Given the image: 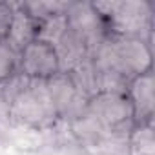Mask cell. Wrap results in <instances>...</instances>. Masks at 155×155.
Segmentation results:
<instances>
[{
    "mask_svg": "<svg viewBox=\"0 0 155 155\" xmlns=\"http://www.w3.org/2000/svg\"><path fill=\"white\" fill-rule=\"evenodd\" d=\"M13 90L0 86L9 117L29 128L51 126L58 117L46 90V81H29L20 73L13 77Z\"/></svg>",
    "mask_w": 155,
    "mask_h": 155,
    "instance_id": "obj_1",
    "label": "cell"
},
{
    "mask_svg": "<svg viewBox=\"0 0 155 155\" xmlns=\"http://www.w3.org/2000/svg\"><path fill=\"white\" fill-rule=\"evenodd\" d=\"M106 24L110 37L142 38L151 42L153 8L144 0H108L91 2Z\"/></svg>",
    "mask_w": 155,
    "mask_h": 155,
    "instance_id": "obj_2",
    "label": "cell"
},
{
    "mask_svg": "<svg viewBox=\"0 0 155 155\" xmlns=\"http://www.w3.org/2000/svg\"><path fill=\"white\" fill-rule=\"evenodd\" d=\"M86 113L97 126L111 137H126L133 128V110L126 93L99 91L88 99Z\"/></svg>",
    "mask_w": 155,
    "mask_h": 155,
    "instance_id": "obj_3",
    "label": "cell"
},
{
    "mask_svg": "<svg viewBox=\"0 0 155 155\" xmlns=\"http://www.w3.org/2000/svg\"><path fill=\"white\" fill-rule=\"evenodd\" d=\"M48 95L53 102V108L57 111L58 119H69L75 120L86 113L88 99L73 82L69 73H57L55 77L46 81Z\"/></svg>",
    "mask_w": 155,
    "mask_h": 155,
    "instance_id": "obj_4",
    "label": "cell"
},
{
    "mask_svg": "<svg viewBox=\"0 0 155 155\" xmlns=\"http://www.w3.org/2000/svg\"><path fill=\"white\" fill-rule=\"evenodd\" d=\"M66 18L68 28L86 42L90 51H93L108 37L106 24L91 2H68Z\"/></svg>",
    "mask_w": 155,
    "mask_h": 155,
    "instance_id": "obj_5",
    "label": "cell"
},
{
    "mask_svg": "<svg viewBox=\"0 0 155 155\" xmlns=\"http://www.w3.org/2000/svg\"><path fill=\"white\" fill-rule=\"evenodd\" d=\"M18 73L29 81H48L60 73L55 48L40 40L31 42L18 53Z\"/></svg>",
    "mask_w": 155,
    "mask_h": 155,
    "instance_id": "obj_6",
    "label": "cell"
},
{
    "mask_svg": "<svg viewBox=\"0 0 155 155\" xmlns=\"http://www.w3.org/2000/svg\"><path fill=\"white\" fill-rule=\"evenodd\" d=\"M126 97L133 110L135 124L153 122V108H155V77L153 69L140 73L130 79L126 88Z\"/></svg>",
    "mask_w": 155,
    "mask_h": 155,
    "instance_id": "obj_7",
    "label": "cell"
},
{
    "mask_svg": "<svg viewBox=\"0 0 155 155\" xmlns=\"http://www.w3.org/2000/svg\"><path fill=\"white\" fill-rule=\"evenodd\" d=\"M37 33H38V22L31 17V13L24 8V4H15L6 42L17 53H20L24 48H28L31 42L37 40Z\"/></svg>",
    "mask_w": 155,
    "mask_h": 155,
    "instance_id": "obj_8",
    "label": "cell"
},
{
    "mask_svg": "<svg viewBox=\"0 0 155 155\" xmlns=\"http://www.w3.org/2000/svg\"><path fill=\"white\" fill-rule=\"evenodd\" d=\"M58 57V66H60V73H69L73 71L77 66H81L86 58H90L91 51L86 46V42L77 37L69 28L66 29V33L60 37V40L53 46Z\"/></svg>",
    "mask_w": 155,
    "mask_h": 155,
    "instance_id": "obj_9",
    "label": "cell"
},
{
    "mask_svg": "<svg viewBox=\"0 0 155 155\" xmlns=\"http://www.w3.org/2000/svg\"><path fill=\"white\" fill-rule=\"evenodd\" d=\"M126 151L128 155H155L153 122L133 124L126 135Z\"/></svg>",
    "mask_w": 155,
    "mask_h": 155,
    "instance_id": "obj_10",
    "label": "cell"
},
{
    "mask_svg": "<svg viewBox=\"0 0 155 155\" xmlns=\"http://www.w3.org/2000/svg\"><path fill=\"white\" fill-rule=\"evenodd\" d=\"M68 29V18L66 13H58L53 17H48L44 20L38 22V33H37V40L46 42L49 46H55L60 37L66 33Z\"/></svg>",
    "mask_w": 155,
    "mask_h": 155,
    "instance_id": "obj_11",
    "label": "cell"
},
{
    "mask_svg": "<svg viewBox=\"0 0 155 155\" xmlns=\"http://www.w3.org/2000/svg\"><path fill=\"white\" fill-rule=\"evenodd\" d=\"M15 75H18V53L6 40H0V86Z\"/></svg>",
    "mask_w": 155,
    "mask_h": 155,
    "instance_id": "obj_12",
    "label": "cell"
},
{
    "mask_svg": "<svg viewBox=\"0 0 155 155\" xmlns=\"http://www.w3.org/2000/svg\"><path fill=\"white\" fill-rule=\"evenodd\" d=\"M13 8H15V4L0 2V40H6L9 22H11V17H13Z\"/></svg>",
    "mask_w": 155,
    "mask_h": 155,
    "instance_id": "obj_13",
    "label": "cell"
}]
</instances>
